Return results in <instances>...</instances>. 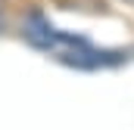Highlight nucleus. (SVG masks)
<instances>
[{
	"instance_id": "f257e3e1",
	"label": "nucleus",
	"mask_w": 134,
	"mask_h": 130,
	"mask_svg": "<svg viewBox=\"0 0 134 130\" xmlns=\"http://www.w3.org/2000/svg\"><path fill=\"white\" fill-rule=\"evenodd\" d=\"M3 25H6V22H3V12H0V31H3Z\"/></svg>"
},
{
	"instance_id": "f03ea898",
	"label": "nucleus",
	"mask_w": 134,
	"mask_h": 130,
	"mask_svg": "<svg viewBox=\"0 0 134 130\" xmlns=\"http://www.w3.org/2000/svg\"><path fill=\"white\" fill-rule=\"evenodd\" d=\"M125 3H134V0H125Z\"/></svg>"
}]
</instances>
